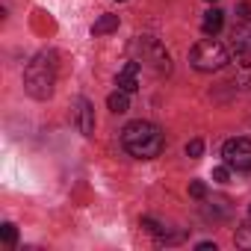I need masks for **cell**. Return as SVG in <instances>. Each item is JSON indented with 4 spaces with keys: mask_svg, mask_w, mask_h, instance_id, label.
<instances>
[{
    "mask_svg": "<svg viewBox=\"0 0 251 251\" xmlns=\"http://www.w3.org/2000/svg\"><path fill=\"white\" fill-rule=\"evenodd\" d=\"M201 154H204V142H201V139H192V142L186 145V157H189V160H198Z\"/></svg>",
    "mask_w": 251,
    "mask_h": 251,
    "instance_id": "obj_15",
    "label": "cell"
},
{
    "mask_svg": "<svg viewBox=\"0 0 251 251\" xmlns=\"http://www.w3.org/2000/svg\"><path fill=\"white\" fill-rule=\"evenodd\" d=\"M136 48L142 50V59H145L148 65H154V68H157V74L169 71V53H166V48H163L157 39H151V36H142V39L136 42Z\"/></svg>",
    "mask_w": 251,
    "mask_h": 251,
    "instance_id": "obj_5",
    "label": "cell"
},
{
    "mask_svg": "<svg viewBox=\"0 0 251 251\" xmlns=\"http://www.w3.org/2000/svg\"><path fill=\"white\" fill-rule=\"evenodd\" d=\"M106 106H109L112 112H127V109H130V92H124V89L112 92V95L106 98Z\"/></svg>",
    "mask_w": 251,
    "mask_h": 251,
    "instance_id": "obj_10",
    "label": "cell"
},
{
    "mask_svg": "<svg viewBox=\"0 0 251 251\" xmlns=\"http://www.w3.org/2000/svg\"><path fill=\"white\" fill-rule=\"evenodd\" d=\"M53 86H56L53 53L33 56V62H27V71H24V89H27V95L36 98V100H48L53 95Z\"/></svg>",
    "mask_w": 251,
    "mask_h": 251,
    "instance_id": "obj_2",
    "label": "cell"
},
{
    "mask_svg": "<svg viewBox=\"0 0 251 251\" xmlns=\"http://www.w3.org/2000/svg\"><path fill=\"white\" fill-rule=\"evenodd\" d=\"M210 3H216V0H210Z\"/></svg>",
    "mask_w": 251,
    "mask_h": 251,
    "instance_id": "obj_21",
    "label": "cell"
},
{
    "mask_svg": "<svg viewBox=\"0 0 251 251\" xmlns=\"http://www.w3.org/2000/svg\"><path fill=\"white\" fill-rule=\"evenodd\" d=\"M230 59H227V50H225V45L222 42H216V39H204V42H198L192 50H189V65L195 68V71H219V68H225Z\"/></svg>",
    "mask_w": 251,
    "mask_h": 251,
    "instance_id": "obj_3",
    "label": "cell"
},
{
    "mask_svg": "<svg viewBox=\"0 0 251 251\" xmlns=\"http://www.w3.org/2000/svg\"><path fill=\"white\" fill-rule=\"evenodd\" d=\"M222 157L230 172H251V139H245V136L227 139L222 148Z\"/></svg>",
    "mask_w": 251,
    "mask_h": 251,
    "instance_id": "obj_4",
    "label": "cell"
},
{
    "mask_svg": "<svg viewBox=\"0 0 251 251\" xmlns=\"http://www.w3.org/2000/svg\"><path fill=\"white\" fill-rule=\"evenodd\" d=\"M222 27H225V12H222V9H210V12L204 15V21H201V30H204L207 36H216Z\"/></svg>",
    "mask_w": 251,
    "mask_h": 251,
    "instance_id": "obj_9",
    "label": "cell"
},
{
    "mask_svg": "<svg viewBox=\"0 0 251 251\" xmlns=\"http://www.w3.org/2000/svg\"><path fill=\"white\" fill-rule=\"evenodd\" d=\"M115 30H118V15H100L92 27L95 36H106V33H115Z\"/></svg>",
    "mask_w": 251,
    "mask_h": 251,
    "instance_id": "obj_11",
    "label": "cell"
},
{
    "mask_svg": "<svg viewBox=\"0 0 251 251\" xmlns=\"http://www.w3.org/2000/svg\"><path fill=\"white\" fill-rule=\"evenodd\" d=\"M0 236H3V242L12 248L15 242H18V227L12 225V222H6V225H0Z\"/></svg>",
    "mask_w": 251,
    "mask_h": 251,
    "instance_id": "obj_13",
    "label": "cell"
},
{
    "mask_svg": "<svg viewBox=\"0 0 251 251\" xmlns=\"http://www.w3.org/2000/svg\"><path fill=\"white\" fill-rule=\"evenodd\" d=\"M189 195H192L195 201H204V198H207V183H204V180H192V183H189Z\"/></svg>",
    "mask_w": 251,
    "mask_h": 251,
    "instance_id": "obj_14",
    "label": "cell"
},
{
    "mask_svg": "<svg viewBox=\"0 0 251 251\" xmlns=\"http://www.w3.org/2000/svg\"><path fill=\"white\" fill-rule=\"evenodd\" d=\"M239 18H245V21L251 18V6H248V3H242V6H239Z\"/></svg>",
    "mask_w": 251,
    "mask_h": 251,
    "instance_id": "obj_18",
    "label": "cell"
},
{
    "mask_svg": "<svg viewBox=\"0 0 251 251\" xmlns=\"http://www.w3.org/2000/svg\"><path fill=\"white\" fill-rule=\"evenodd\" d=\"M233 242H236L239 248H251V222H245V225H239V227H236Z\"/></svg>",
    "mask_w": 251,
    "mask_h": 251,
    "instance_id": "obj_12",
    "label": "cell"
},
{
    "mask_svg": "<svg viewBox=\"0 0 251 251\" xmlns=\"http://www.w3.org/2000/svg\"><path fill=\"white\" fill-rule=\"evenodd\" d=\"M213 180H216V183H227V180H230V169H227V166H216V169H213Z\"/></svg>",
    "mask_w": 251,
    "mask_h": 251,
    "instance_id": "obj_16",
    "label": "cell"
},
{
    "mask_svg": "<svg viewBox=\"0 0 251 251\" xmlns=\"http://www.w3.org/2000/svg\"><path fill=\"white\" fill-rule=\"evenodd\" d=\"M142 227H145L148 233H154V236H160V233H163V227H160L154 219H142Z\"/></svg>",
    "mask_w": 251,
    "mask_h": 251,
    "instance_id": "obj_17",
    "label": "cell"
},
{
    "mask_svg": "<svg viewBox=\"0 0 251 251\" xmlns=\"http://www.w3.org/2000/svg\"><path fill=\"white\" fill-rule=\"evenodd\" d=\"M198 251H216V242H198Z\"/></svg>",
    "mask_w": 251,
    "mask_h": 251,
    "instance_id": "obj_19",
    "label": "cell"
},
{
    "mask_svg": "<svg viewBox=\"0 0 251 251\" xmlns=\"http://www.w3.org/2000/svg\"><path fill=\"white\" fill-rule=\"evenodd\" d=\"M74 124H77V130L83 136H92L95 133V106L86 100V98H74Z\"/></svg>",
    "mask_w": 251,
    "mask_h": 251,
    "instance_id": "obj_6",
    "label": "cell"
},
{
    "mask_svg": "<svg viewBox=\"0 0 251 251\" xmlns=\"http://www.w3.org/2000/svg\"><path fill=\"white\" fill-rule=\"evenodd\" d=\"M230 65H233V83L239 89H251V50H236Z\"/></svg>",
    "mask_w": 251,
    "mask_h": 251,
    "instance_id": "obj_7",
    "label": "cell"
},
{
    "mask_svg": "<svg viewBox=\"0 0 251 251\" xmlns=\"http://www.w3.org/2000/svg\"><path fill=\"white\" fill-rule=\"evenodd\" d=\"M121 145H124V151H127L130 157H136V160H154V157L163 154L166 136H163V130L157 127V124H151V121H130L127 127L121 130Z\"/></svg>",
    "mask_w": 251,
    "mask_h": 251,
    "instance_id": "obj_1",
    "label": "cell"
},
{
    "mask_svg": "<svg viewBox=\"0 0 251 251\" xmlns=\"http://www.w3.org/2000/svg\"><path fill=\"white\" fill-rule=\"evenodd\" d=\"M248 219H251V207H248Z\"/></svg>",
    "mask_w": 251,
    "mask_h": 251,
    "instance_id": "obj_20",
    "label": "cell"
},
{
    "mask_svg": "<svg viewBox=\"0 0 251 251\" xmlns=\"http://www.w3.org/2000/svg\"><path fill=\"white\" fill-rule=\"evenodd\" d=\"M139 74H142V65L139 62H124V68L118 71V77H115V83H118V89H124V92H139Z\"/></svg>",
    "mask_w": 251,
    "mask_h": 251,
    "instance_id": "obj_8",
    "label": "cell"
}]
</instances>
